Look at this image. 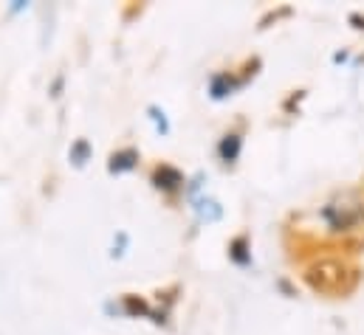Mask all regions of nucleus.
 Instances as JSON below:
<instances>
[{
  "label": "nucleus",
  "instance_id": "obj_1",
  "mask_svg": "<svg viewBox=\"0 0 364 335\" xmlns=\"http://www.w3.org/2000/svg\"><path fill=\"white\" fill-rule=\"evenodd\" d=\"M359 282V270L345 259H316L305 270V285L319 296H348Z\"/></svg>",
  "mask_w": 364,
  "mask_h": 335
}]
</instances>
